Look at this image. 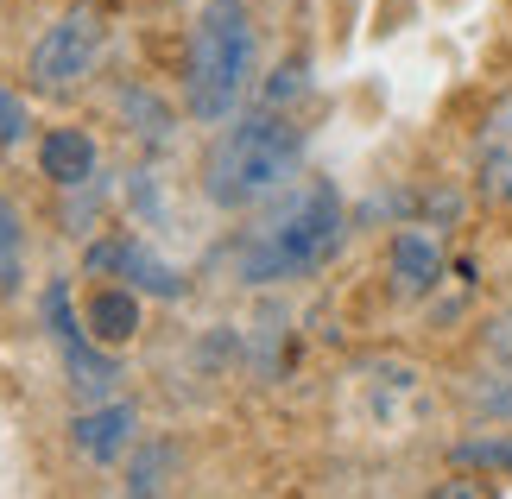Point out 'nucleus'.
<instances>
[{"instance_id": "f8f14e48", "label": "nucleus", "mask_w": 512, "mask_h": 499, "mask_svg": "<svg viewBox=\"0 0 512 499\" xmlns=\"http://www.w3.org/2000/svg\"><path fill=\"white\" fill-rule=\"evenodd\" d=\"M83 323L102 348H127L133 335H140V291L121 285V278H108V285H95L83 297Z\"/></svg>"}, {"instance_id": "6e6552de", "label": "nucleus", "mask_w": 512, "mask_h": 499, "mask_svg": "<svg viewBox=\"0 0 512 499\" xmlns=\"http://www.w3.org/2000/svg\"><path fill=\"white\" fill-rule=\"evenodd\" d=\"M449 278V228L437 222H399L386 241V291L399 304H430Z\"/></svg>"}, {"instance_id": "0eeeda50", "label": "nucleus", "mask_w": 512, "mask_h": 499, "mask_svg": "<svg viewBox=\"0 0 512 499\" xmlns=\"http://www.w3.org/2000/svg\"><path fill=\"white\" fill-rule=\"evenodd\" d=\"M83 266H89V278H121V285H133L140 297H159V304H177V297L190 291V278L177 272L152 241H140V234H127V228L89 241Z\"/></svg>"}, {"instance_id": "9d476101", "label": "nucleus", "mask_w": 512, "mask_h": 499, "mask_svg": "<svg viewBox=\"0 0 512 499\" xmlns=\"http://www.w3.org/2000/svg\"><path fill=\"white\" fill-rule=\"evenodd\" d=\"M38 171L57 190H83L89 177H102V152H95L89 127H45L38 133Z\"/></svg>"}, {"instance_id": "ddd939ff", "label": "nucleus", "mask_w": 512, "mask_h": 499, "mask_svg": "<svg viewBox=\"0 0 512 499\" xmlns=\"http://www.w3.org/2000/svg\"><path fill=\"white\" fill-rule=\"evenodd\" d=\"M449 462L512 481V424H481L475 436H456V443H449Z\"/></svg>"}, {"instance_id": "dca6fc26", "label": "nucleus", "mask_w": 512, "mask_h": 499, "mask_svg": "<svg viewBox=\"0 0 512 499\" xmlns=\"http://www.w3.org/2000/svg\"><path fill=\"white\" fill-rule=\"evenodd\" d=\"M475 354H481V361L512 367V297H506V304H494V310L475 323Z\"/></svg>"}, {"instance_id": "39448f33", "label": "nucleus", "mask_w": 512, "mask_h": 499, "mask_svg": "<svg viewBox=\"0 0 512 499\" xmlns=\"http://www.w3.org/2000/svg\"><path fill=\"white\" fill-rule=\"evenodd\" d=\"M45 329H51L57 354H64V373H70V386L83 392V405L121 392V348H102L89 335L83 304H70V285H64V278H51V285H45Z\"/></svg>"}, {"instance_id": "20e7f679", "label": "nucleus", "mask_w": 512, "mask_h": 499, "mask_svg": "<svg viewBox=\"0 0 512 499\" xmlns=\"http://www.w3.org/2000/svg\"><path fill=\"white\" fill-rule=\"evenodd\" d=\"M108 57V7L102 0H76L38 32V45L26 57V89L45 102H76Z\"/></svg>"}, {"instance_id": "1a4fd4ad", "label": "nucleus", "mask_w": 512, "mask_h": 499, "mask_svg": "<svg viewBox=\"0 0 512 499\" xmlns=\"http://www.w3.org/2000/svg\"><path fill=\"white\" fill-rule=\"evenodd\" d=\"M140 411H133V398H95V405H83L70 417V449L83 455V462L95 468H114V462H127V449L140 443Z\"/></svg>"}, {"instance_id": "f257e3e1", "label": "nucleus", "mask_w": 512, "mask_h": 499, "mask_svg": "<svg viewBox=\"0 0 512 499\" xmlns=\"http://www.w3.org/2000/svg\"><path fill=\"white\" fill-rule=\"evenodd\" d=\"M348 241V203L336 190V177H291L272 203L253 209V228L234 241V272L241 285H298L336 266V253Z\"/></svg>"}, {"instance_id": "7ed1b4c3", "label": "nucleus", "mask_w": 512, "mask_h": 499, "mask_svg": "<svg viewBox=\"0 0 512 499\" xmlns=\"http://www.w3.org/2000/svg\"><path fill=\"white\" fill-rule=\"evenodd\" d=\"M253 76H260V19L247 0H203L184 32V70L177 95L196 127H222L241 114Z\"/></svg>"}, {"instance_id": "4468645a", "label": "nucleus", "mask_w": 512, "mask_h": 499, "mask_svg": "<svg viewBox=\"0 0 512 499\" xmlns=\"http://www.w3.org/2000/svg\"><path fill=\"white\" fill-rule=\"evenodd\" d=\"M121 468H127V493H171L177 468H184V455H177L171 436H159V443H133Z\"/></svg>"}, {"instance_id": "423d86ee", "label": "nucleus", "mask_w": 512, "mask_h": 499, "mask_svg": "<svg viewBox=\"0 0 512 499\" xmlns=\"http://www.w3.org/2000/svg\"><path fill=\"white\" fill-rule=\"evenodd\" d=\"M468 196L487 215H512V83L494 89L468 133Z\"/></svg>"}, {"instance_id": "f3484780", "label": "nucleus", "mask_w": 512, "mask_h": 499, "mask_svg": "<svg viewBox=\"0 0 512 499\" xmlns=\"http://www.w3.org/2000/svg\"><path fill=\"white\" fill-rule=\"evenodd\" d=\"M26 133H32V108L13 89H0V146H19Z\"/></svg>"}, {"instance_id": "2eb2a0df", "label": "nucleus", "mask_w": 512, "mask_h": 499, "mask_svg": "<svg viewBox=\"0 0 512 499\" xmlns=\"http://www.w3.org/2000/svg\"><path fill=\"white\" fill-rule=\"evenodd\" d=\"M26 285V215L13 196H0V297Z\"/></svg>"}, {"instance_id": "f03ea898", "label": "nucleus", "mask_w": 512, "mask_h": 499, "mask_svg": "<svg viewBox=\"0 0 512 499\" xmlns=\"http://www.w3.org/2000/svg\"><path fill=\"white\" fill-rule=\"evenodd\" d=\"M304 152H310V133L285 108H253L215 127L196 177H203V196L222 215H253L291 177H304Z\"/></svg>"}, {"instance_id": "9b49d317", "label": "nucleus", "mask_w": 512, "mask_h": 499, "mask_svg": "<svg viewBox=\"0 0 512 499\" xmlns=\"http://www.w3.org/2000/svg\"><path fill=\"white\" fill-rule=\"evenodd\" d=\"M449 398H456L475 424H512V367L481 361V354H475V367L449 379Z\"/></svg>"}]
</instances>
